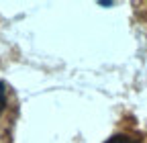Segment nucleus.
<instances>
[{
	"label": "nucleus",
	"mask_w": 147,
	"mask_h": 143,
	"mask_svg": "<svg viewBox=\"0 0 147 143\" xmlns=\"http://www.w3.org/2000/svg\"><path fill=\"white\" fill-rule=\"evenodd\" d=\"M106 143H137L133 137H127V135H115V137H110Z\"/></svg>",
	"instance_id": "f257e3e1"
},
{
	"label": "nucleus",
	"mask_w": 147,
	"mask_h": 143,
	"mask_svg": "<svg viewBox=\"0 0 147 143\" xmlns=\"http://www.w3.org/2000/svg\"><path fill=\"white\" fill-rule=\"evenodd\" d=\"M4 106H6V88H4L2 82H0V113L4 111Z\"/></svg>",
	"instance_id": "f03ea898"
}]
</instances>
